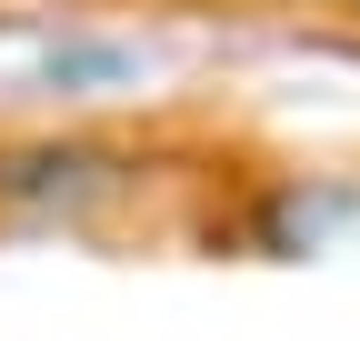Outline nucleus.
Masks as SVG:
<instances>
[{
	"mask_svg": "<svg viewBox=\"0 0 360 341\" xmlns=\"http://www.w3.org/2000/svg\"><path fill=\"white\" fill-rule=\"evenodd\" d=\"M120 191H141V151H120L101 131H60V141H0V211L20 221H80Z\"/></svg>",
	"mask_w": 360,
	"mask_h": 341,
	"instance_id": "nucleus-1",
	"label": "nucleus"
}]
</instances>
